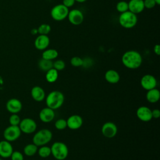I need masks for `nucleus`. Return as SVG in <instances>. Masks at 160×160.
Here are the masks:
<instances>
[{"label": "nucleus", "mask_w": 160, "mask_h": 160, "mask_svg": "<svg viewBox=\"0 0 160 160\" xmlns=\"http://www.w3.org/2000/svg\"><path fill=\"white\" fill-rule=\"evenodd\" d=\"M67 122V127H68L70 129L76 130L79 129L83 123V120L81 116L74 114L69 116L66 120Z\"/></svg>", "instance_id": "14"}, {"label": "nucleus", "mask_w": 160, "mask_h": 160, "mask_svg": "<svg viewBox=\"0 0 160 160\" xmlns=\"http://www.w3.org/2000/svg\"><path fill=\"white\" fill-rule=\"evenodd\" d=\"M116 10L120 13H122L127 11H129L128 2L124 1H119L116 5Z\"/></svg>", "instance_id": "27"}, {"label": "nucleus", "mask_w": 160, "mask_h": 160, "mask_svg": "<svg viewBox=\"0 0 160 160\" xmlns=\"http://www.w3.org/2000/svg\"><path fill=\"white\" fill-rule=\"evenodd\" d=\"M52 138V132L47 129H42L36 132L32 138V143L38 146L47 144Z\"/></svg>", "instance_id": "4"}, {"label": "nucleus", "mask_w": 160, "mask_h": 160, "mask_svg": "<svg viewBox=\"0 0 160 160\" xmlns=\"http://www.w3.org/2000/svg\"><path fill=\"white\" fill-rule=\"evenodd\" d=\"M122 62L128 69H135L139 68L142 62L141 54L135 50L126 51L122 56Z\"/></svg>", "instance_id": "1"}, {"label": "nucleus", "mask_w": 160, "mask_h": 160, "mask_svg": "<svg viewBox=\"0 0 160 160\" xmlns=\"http://www.w3.org/2000/svg\"><path fill=\"white\" fill-rule=\"evenodd\" d=\"M21 131L19 126L9 125L6 127L3 132V137L5 140L9 142H12L20 137Z\"/></svg>", "instance_id": "7"}, {"label": "nucleus", "mask_w": 160, "mask_h": 160, "mask_svg": "<svg viewBox=\"0 0 160 160\" xmlns=\"http://www.w3.org/2000/svg\"><path fill=\"white\" fill-rule=\"evenodd\" d=\"M37 29H38V34H42V35H47L50 32L51 30V28L49 24L44 23V24H41Z\"/></svg>", "instance_id": "28"}, {"label": "nucleus", "mask_w": 160, "mask_h": 160, "mask_svg": "<svg viewBox=\"0 0 160 160\" xmlns=\"http://www.w3.org/2000/svg\"><path fill=\"white\" fill-rule=\"evenodd\" d=\"M6 108L11 114H18L21 111L22 104L18 99L11 98L6 102Z\"/></svg>", "instance_id": "10"}, {"label": "nucleus", "mask_w": 160, "mask_h": 160, "mask_svg": "<svg viewBox=\"0 0 160 160\" xmlns=\"http://www.w3.org/2000/svg\"><path fill=\"white\" fill-rule=\"evenodd\" d=\"M64 101V94L59 91H53L48 94L46 98L47 107L55 110L59 109Z\"/></svg>", "instance_id": "2"}, {"label": "nucleus", "mask_w": 160, "mask_h": 160, "mask_svg": "<svg viewBox=\"0 0 160 160\" xmlns=\"http://www.w3.org/2000/svg\"><path fill=\"white\" fill-rule=\"evenodd\" d=\"M152 118H155V119H158L160 116V111L158 109H155L154 110H152Z\"/></svg>", "instance_id": "36"}, {"label": "nucleus", "mask_w": 160, "mask_h": 160, "mask_svg": "<svg viewBox=\"0 0 160 160\" xmlns=\"http://www.w3.org/2000/svg\"><path fill=\"white\" fill-rule=\"evenodd\" d=\"M50 43L49 38L48 35H39L34 41V46L38 50H45Z\"/></svg>", "instance_id": "17"}, {"label": "nucleus", "mask_w": 160, "mask_h": 160, "mask_svg": "<svg viewBox=\"0 0 160 160\" xmlns=\"http://www.w3.org/2000/svg\"><path fill=\"white\" fill-rule=\"evenodd\" d=\"M143 2L144 8L147 9H152L156 5L154 0H143Z\"/></svg>", "instance_id": "34"}, {"label": "nucleus", "mask_w": 160, "mask_h": 160, "mask_svg": "<svg viewBox=\"0 0 160 160\" xmlns=\"http://www.w3.org/2000/svg\"><path fill=\"white\" fill-rule=\"evenodd\" d=\"M19 127L21 132L29 134L35 132L37 128V124L34 119L26 118L21 120Z\"/></svg>", "instance_id": "8"}, {"label": "nucleus", "mask_w": 160, "mask_h": 160, "mask_svg": "<svg viewBox=\"0 0 160 160\" xmlns=\"http://www.w3.org/2000/svg\"><path fill=\"white\" fill-rule=\"evenodd\" d=\"M55 128L58 130H63L67 127V122L64 119H59L54 123Z\"/></svg>", "instance_id": "32"}, {"label": "nucleus", "mask_w": 160, "mask_h": 160, "mask_svg": "<svg viewBox=\"0 0 160 160\" xmlns=\"http://www.w3.org/2000/svg\"><path fill=\"white\" fill-rule=\"evenodd\" d=\"M53 62L51 60H47L42 58L39 61L38 66L39 68L44 71H47L49 69L52 68Z\"/></svg>", "instance_id": "25"}, {"label": "nucleus", "mask_w": 160, "mask_h": 160, "mask_svg": "<svg viewBox=\"0 0 160 160\" xmlns=\"http://www.w3.org/2000/svg\"><path fill=\"white\" fill-rule=\"evenodd\" d=\"M31 95L32 98L37 102L43 101L46 96L44 90L39 86H35L31 89Z\"/></svg>", "instance_id": "19"}, {"label": "nucleus", "mask_w": 160, "mask_h": 160, "mask_svg": "<svg viewBox=\"0 0 160 160\" xmlns=\"http://www.w3.org/2000/svg\"><path fill=\"white\" fill-rule=\"evenodd\" d=\"M104 78L106 81L111 84H116L120 80V76L119 73L114 69H109L105 73Z\"/></svg>", "instance_id": "20"}, {"label": "nucleus", "mask_w": 160, "mask_h": 160, "mask_svg": "<svg viewBox=\"0 0 160 160\" xmlns=\"http://www.w3.org/2000/svg\"><path fill=\"white\" fill-rule=\"evenodd\" d=\"M39 154V156L42 158H46L48 157H49L51 154V148L47 146H41L38 149V152H37Z\"/></svg>", "instance_id": "26"}, {"label": "nucleus", "mask_w": 160, "mask_h": 160, "mask_svg": "<svg viewBox=\"0 0 160 160\" xmlns=\"http://www.w3.org/2000/svg\"><path fill=\"white\" fill-rule=\"evenodd\" d=\"M51 154L57 160H64L68 155V148L65 143L60 141L54 142L51 147Z\"/></svg>", "instance_id": "5"}, {"label": "nucleus", "mask_w": 160, "mask_h": 160, "mask_svg": "<svg viewBox=\"0 0 160 160\" xmlns=\"http://www.w3.org/2000/svg\"><path fill=\"white\" fill-rule=\"evenodd\" d=\"M13 152V148L11 143L5 139L0 141V157L3 158H10Z\"/></svg>", "instance_id": "15"}, {"label": "nucleus", "mask_w": 160, "mask_h": 160, "mask_svg": "<svg viewBox=\"0 0 160 160\" xmlns=\"http://www.w3.org/2000/svg\"><path fill=\"white\" fill-rule=\"evenodd\" d=\"M31 33L32 35H35V34H38V29H35V28L32 29L31 31Z\"/></svg>", "instance_id": "38"}, {"label": "nucleus", "mask_w": 160, "mask_h": 160, "mask_svg": "<svg viewBox=\"0 0 160 160\" xmlns=\"http://www.w3.org/2000/svg\"><path fill=\"white\" fill-rule=\"evenodd\" d=\"M58 56V52L55 49H45L42 53V58L47 60H53Z\"/></svg>", "instance_id": "22"}, {"label": "nucleus", "mask_w": 160, "mask_h": 160, "mask_svg": "<svg viewBox=\"0 0 160 160\" xmlns=\"http://www.w3.org/2000/svg\"><path fill=\"white\" fill-rule=\"evenodd\" d=\"M40 120L45 123H48L51 122L54 117H55V112L53 109L47 107L42 109L39 114Z\"/></svg>", "instance_id": "16"}, {"label": "nucleus", "mask_w": 160, "mask_h": 160, "mask_svg": "<svg viewBox=\"0 0 160 160\" xmlns=\"http://www.w3.org/2000/svg\"><path fill=\"white\" fill-rule=\"evenodd\" d=\"M75 0H62V4L67 7L68 8H71L74 6L75 3Z\"/></svg>", "instance_id": "35"}, {"label": "nucleus", "mask_w": 160, "mask_h": 160, "mask_svg": "<svg viewBox=\"0 0 160 160\" xmlns=\"http://www.w3.org/2000/svg\"><path fill=\"white\" fill-rule=\"evenodd\" d=\"M101 132L104 136L108 138H114L118 132V128L112 122H107L103 124Z\"/></svg>", "instance_id": "11"}, {"label": "nucleus", "mask_w": 160, "mask_h": 160, "mask_svg": "<svg viewBox=\"0 0 160 160\" xmlns=\"http://www.w3.org/2000/svg\"><path fill=\"white\" fill-rule=\"evenodd\" d=\"M140 83L143 89L148 91L156 87L157 80L152 75L146 74L141 78Z\"/></svg>", "instance_id": "12"}, {"label": "nucleus", "mask_w": 160, "mask_h": 160, "mask_svg": "<svg viewBox=\"0 0 160 160\" xmlns=\"http://www.w3.org/2000/svg\"><path fill=\"white\" fill-rule=\"evenodd\" d=\"M69 8L64 6L62 4H59L54 6L51 10V18L57 21H62L68 17Z\"/></svg>", "instance_id": "6"}, {"label": "nucleus", "mask_w": 160, "mask_h": 160, "mask_svg": "<svg viewBox=\"0 0 160 160\" xmlns=\"http://www.w3.org/2000/svg\"><path fill=\"white\" fill-rule=\"evenodd\" d=\"M153 51H154V52L156 55L159 56V55L160 54V46H159V45L158 44H156V45L154 46Z\"/></svg>", "instance_id": "37"}, {"label": "nucleus", "mask_w": 160, "mask_h": 160, "mask_svg": "<svg viewBox=\"0 0 160 160\" xmlns=\"http://www.w3.org/2000/svg\"><path fill=\"white\" fill-rule=\"evenodd\" d=\"M129 11L137 14L144 9L143 0H130L128 2Z\"/></svg>", "instance_id": "18"}, {"label": "nucleus", "mask_w": 160, "mask_h": 160, "mask_svg": "<svg viewBox=\"0 0 160 160\" xmlns=\"http://www.w3.org/2000/svg\"><path fill=\"white\" fill-rule=\"evenodd\" d=\"M152 111L147 106H140L136 111V116L139 119L144 122H148L152 119Z\"/></svg>", "instance_id": "13"}, {"label": "nucleus", "mask_w": 160, "mask_h": 160, "mask_svg": "<svg viewBox=\"0 0 160 160\" xmlns=\"http://www.w3.org/2000/svg\"><path fill=\"white\" fill-rule=\"evenodd\" d=\"M146 97L148 101L150 103H156L160 98V92L156 88H153L148 91Z\"/></svg>", "instance_id": "21"}, {"label": "nucleus", "mask_w": 160, "mask_h": 160, "mask_svg": "<svg viewBox=\"0 0 160 160\" xmlns=\"http://www.w3.org/2000/svg\"><path fill=\"white\" fill-rule=\"evenodd\" d=\"M156 5H159L160 4V0H154Z\"/></svg>", "instance_id": "40"}, {"label": "nucleus", "mask_w": 160, "mask_h": 160, "mask_svg": "<svg viewBox=\"0 0 160 160\" xmlns=\"http://www.w3.org/2000/svg\"><path fill=\"white\" fill-rule=\"evenodd\" d=\"M70 62L74 67H80L83 64V59L79 56H74L71 59Z\"/></svg>", "instance_id": "30"}, {"label": "nucleus", "mask_w": 160, "mask_h": 160, "mask_svg": "<svg viewBox=\"0 0 160 160\" xmlns=\"http://www.w3.org/2000/svg\"><path fill=\"white\" fill-rule=\"evenodd\" d=\"M0 160H3V159H2V158H1V157H0Z\"/></svg>", "instance_id": "41"}, {"label": "nucleus", "mask_w": 160, "mask_h": 160, "mask_svg": "<svg viewBox=\"0 0 160 160\" xmlns=\"http://www.w3.org/2000/svg\"><path fill=\"white\" fill-rule=\"evenodd\" d=\"M87 0H75V1L76 2H85V1H86Z\"/></svg>", "instance_id": "39"}, {"label": "nucleus", "mask_w": 160, "mask_h": 160, "mask_svg": "<svg viewBox=\"0 0 160 160\" xmlns=\"http://www.w3.org/2000/svg\"><path fill=\"white\" fill-rule=\"evenodd\" d=\"M67 18L69 22L75 26L81 24L84 20L83 13L81 11L78 9H73L69 11Z\"/></svg>", "instance_id": "9"}, {"label": "nucleus", "mask_w": 160, "mask_h": 160, "mask_svg": "<svg viewBox=\"0 0 160 160\" xmlns=\"http://www.w3.org/2000/svg\"><path fill=\"white\" fill-rule=\"evenodd\" d=\"M21 122L20 117L18 114H11L9 118V122L12 126H19Z\"/></svg>", "instance_id": "29"}, {"label": "nucleus", "mask_w": 160, "mask_h": 160, "mask_svg": "<svg viewBox=\"0 0 160 160\" xmlns=\"http://www.w3.org/2000/svg\"><path fill=\"white\" fill-rule=\"evenodd\" d=\"M118 20L119 24L122 27L126 29H131L136 25L138 17L136 14L129 11H127L121 13Z\"/></svg>", "instance_id": "3"}, {"label": "nucleus", "mask_w": 160, "mask_h": 160, "mask_svg": "<svg viewBox=\"0 0 160 160\" xmlns=\"http://www.w3.org/2000/svg\"><path fill=\"white\" fill-rule=\"evenodd\" d=\"M10 158L11 160H24V156L20 151H13Z\"/></svg>", "instance_id": "33"}, {"label": "nucleus", "mask_w": 160, "mask_h": 160, "mask_svg": "<svg viewBox=\"0 0 160 160\" xmlns=\"http://www.w3.org/2000/svg\"><path fill=\"white\" fill-rule=\"evenodd\" d=\"M65 66H66V64L64 61L62 59H58L55 61L53 62V65H52V68L56 69L58 71L63 70L65 68Z\"/></svg>", "instance_id": "31"}, {"label": "nucleus", "mask_w": 160, "mask_h": 160, "mask_svg": "<svg viewBox=\"0 0 160 160\" xmlns=\"http://www.w3.org/2000/svg\"><path fill=\"white\" fill-rule=\"evenodd\" d=\"M58 71L54 68H51L46 71L45 78L46 80L50 83L54 82L58 78Z\"/></svg>", "instance_id": "23"}, {"label": "nucleus", "mask_w": 160, "mask_h": 160, "mask_svg": "<svg viewBox=\"0 0 160 160\" xmlns=\"http://www.w3.org/2000/svg\"><path fill=\"white\" fill-rule=\"evenodd\" d=\"M38 146L33 143L26 145L23 149L24 154L27 156H32L38 152Z\"/></svg>", "instance_id": "24"}]
</instances>
